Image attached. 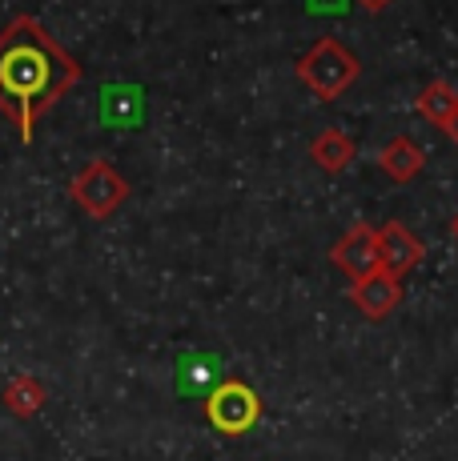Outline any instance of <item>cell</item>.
I'll use <instances>...</instances> for the list:
<instances>
[{
  "instance_id": "cell-5",
  "label": "cell",
  "mask_w": 458,
  "mask_h": 461,
  "mask_svg": "<svg viewBox=\"0 0 458 461\" xmlns=\"http://www.w3.org/2000/svg\"><path fill=\"white\" fill-rule=\"evenodd\" d=\"M330 261L346 273L350 281H362L378 269V229L354 225L338 245L330 249Z\"/></svg>"
},
{
  "instance_id": "cell-12",
  "label": "cell",
  "mask_w": 458,
  "mask_h": 461,
  "mask_svg": "<svg viewBox=\"0 0 458 461\" xmlns=\"http://www.w3.org/2000/svg\"><path fill=\"white\" fill-rule=\"evenodd\" d=\"M178 385L185 393H209L217 385V357H185L178 369Z\"/></svg>"
},
{
  "instance_id": "cell-10",
  "label": "cell",
  "mask_w": 458,
  "mask_h": 461,
  "mask_svg": "<svg viewBox=\"0 0 458 461\" xmlns=\"http://www.w3.org/2000/svg\"><path fill=\"white\" fill-rule=\"evenodd\" d=\"M354 153H358L354 137H350L346 129H322L318 137H314V145H310L314 165L325 168V173H342V168H350Z\"/></svg>"
},
{
  "instance_id": "cell-6",
  "label": "cell",
  "mask_w": 458,
  "mask_h": 461,
  "mask_svg": "<svg viewBox=\"0 0 458 461\" xmlns=\"http://www.w3.org/2000/svg\"><path fill=\"white\" fill-rule=\"evenodd\" d=\"M418 261H422L418 237H414L407 225H398V221H386V225L378 229V269L402 281Z\"/></svg>"
},
{
  "instance_id": "cell-8",
  "label": "cell",
  "mask_w": 458,
  "mask_h": 461,
  "mask_svg": "<svg viewBox=\"0 0 458 461\" xmlns=\"http://www.w3.org/2000/svg\"><path fill=\"white\" fill-rule=\"evenodd\" d=\"M378 168H382L394 185H410V181H418V173L426 168V153H422L410 137H390L382 145V153H378Z\"/></svg>"
},
{
  "instance_id": "cell-14",
  "label": "cell",
  "mask_w": 458,
  "mask_h": 461,
  "mask_svg": "<svg viewBox=\"0 0 458 461\" xmlns=\"http://www.w3.org/2000/svg\"><path fill=\"white\" fill-rule=\"evenodd\" d=\"M306 5H310V13L325 16V13H346L350 0H306Z\"/></svg>"
},
{
  "instance_id": "cell-16",
  "label": "cell",
  "mask_w": 458,
  "mask_h": 461,
  "mask_svg": "<svg viewBox=\"0 0 458 461\" xmlns=\"http://www.w3.org/2000/svg\"><path fill=\"white\" fill-rule=\"evenodd\" d=\"M451 233H454V241H458V212H454V221H451Z\"/></svg>"
},
{
  "instance_id": "cell-1",
  "label": "cell",
  "mask_w": 458,
  "mask_h": 461,
  "mask_svg": "<svg viewBox=\"0 0 458 461\" xmlns=\"http://www.w3.org/2000/svg\"><path fill=\"white\" fill-rule=\"evenodd\" d=\"M81 81V65L32 16H16L0 32V113L29 145L37 121Z\"/></svg>"
},
{
  "instance_id": "cell-15",
  "label": "cell",
  "mask_w": 458,
  "mask_h": 461,
  "mask_svg": "<svg viewBox=\"0 0 458 461\" xmlns=\"http://www.w3.org/2000/svg\"><path fill=\"white\" fill-rule=\"evenodd\" d=\"M358 5H362V8H370V13H382V8L390 5V0H358Z\"/></svg>"
},
{
  "instance_id": "cell-9",
  "label": "cell",
  "mask_w": 458,
  "mask_h": 461,
  "mask_svg": "<svg viewBox=\"0 0 458 461\" xmlns=\"http://www.w3.org/2000/svg\"><path fill=\"white\" fill-rule=\"evenodd\" d=\"M418 113L430 121V125L443 129L446 137L458 145V93L451 85L435 81V85L422 88V93H418Z\"/></svg>"
},
{
  "instance_id": "cell-13",
  "label": "cell",
  "mask_w": 458,
  "mask_h": 461,
  "mask_svg": "<svg viewBox=\"0 0 458 461\" xmlns=\"http://www.w3.org/2000/svg\"><path fill=\"white\" fill-rule=\"evenodd\" d=\"M105 121H113V125H137L141 121L137 88H105Z\"/></svg>"
},
{
  "instance_id": "cell-7",
  "label": "cell",
  "mask_w": 458,
  "mask_h": 461,
  "mask_svg": "<svg viewBox=\"0 0 458 461\" xmlns=\"http://www.w3.org/2000/svg\"><path fill=\"white\" fill-rule=\"evenodd\" d=\"M350 297H354L358 313H366L370 321H378V317H386V313H394V309H398V301H402V281L390 277V273H382V269H374L370 277L354 281Z\"/></svg>"
},
{
  "instance_id": "cell-4",
  "label": "cell",
  "mask_w": 458,
  "mask_h": 461,
  "mask_svg": "<svg viewBox=\"0 0 458 461\" xmlns=\"http://www.w3.org/2000/svg\"><path fill=\"white\" fill-rule=\"evenodd\" d=\"M206 418L217 433H250L261 418V402L245 381H217L214 389L206 393Z\"/></svg>"
},
{
  "instance_id": "cell-2",
  "label": "cell",
  "mask_w": 458,
  "mask_h": 461,
  "mask_svg": "<svg viewBox=\"0 0 458 461\" xmlns=\"http://www.w3.org/2000/svg\"><path fill=\"white\" fill-rule=\"evenodd\" d=\"M358 57L334 37H318L314 49L298 60V81L310 88L318 101H338L358 81Z\"/></svg>"
},
{
  "instance_id": "cell-11",
  "label": "cell",
  "mask_w": 458,
  "mask_h": 461,
  "mask_svg": "<svg viewBox=\"0 0 458 461\" xmlns=\"http://www.w3.org/2000/svg\"><path fill=\"white\" fill-rule=\"evenodd\" d=\"M45 402H49V393H45V385H41L37 377H13L5 385V410L8 413H16V418H32V413H41L45 410Z\"/></svg>"
},
{
  "instance_id": "cell-3",
  "label": "cell",
  "mask_w": 458,
  "mask_h": 461,
  "mask_svg": "<svg viewBox=\"0 0 458 461\" xmlns=\"http://www.w3.org/2000/svg\"><path fill=\"white\" fill-rule=\"evenodd\" d=\"M69 193H73V201L81 205V212H89L93 221H109L113 212L129 201V181L109 161L96 157V161H89L73 176Z\"/></svg>"
}]
</instances>
